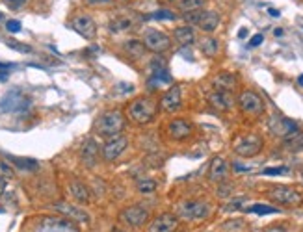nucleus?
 <instances>
[{
  "label": "nucleus",
  "mask_w": 303,
  "mask_h": 232,
  "mask_svg": "<svg viewBox=\"0 0 303 232\" xmlns=\"http://www.w3.org/2000/svg\"><path fill=\"white\" fill-rule=\"evenodd\" d=\"M158 112V102L151 97H138L128 104V119L136 124L151 123Z\"/></svg>",
  "instance_id": "obj_1"
},
{
  "label": "nucleus",
  "mask_w": 303,
  "mask_h": 232,
  "mask_svg": "<svg viewBox=\"0 0 303 232\" xmlns=\"http://www.w3.org/2000/svg\"><path fill=\"white\" fill-rule=\"evenodd\" d=\"M125 128V116L119 110H108L99 116L95 123V132L101 138H116Z\"/></svg>",
  "instance_id": "obj_2"
},
{
  "label": "nucleus",
  "mask_w": 303,
  "mask_h": 232,
  "mask_svg": "<svg viewBox=\"0 0 303 232\" xmlns=\"http://www.w3.org/2000/svg\"><path fill=\"white\" fill-rule=\"evenodd\" d=\"M264 147V141L259 134H244V136H238L233 143V150L240 158H253L257 156Z\"/></svg>",
  "instance_id": "obj_3"
},
{
  "label": "nucleus",
  "mask_w": 303,
  "mask_h": 232,
  "mask_svg": "<svg viewBox=\"0 0 303 232\" xmlns=\"http://www.w3.org/2000/svg\"><path fill=\"white\" fill-rule=\"evenodd\" d=\"M143 45H145V49L154 52V54H164L171 49V37L160 30L149 28L143 33Z\"/></svg>",
  "instance_id": "obj_4"
},
{
  "label": "nucleus",
  "mask_w": 303,
  "mask_h": 232,
  "mask_svg": "<svg viewBox=\"0 0 303 232\" xmlns=\"http://www.w3.org/2000/svg\"><path fill=\"white\" fill-rule=\"evenodd\" d=\"M211 214V204L205 201H184L179 206V216L188 221H199Z\"/></svg>",
  "instance_id": "obj_5"
},
{
  "label": "nucleus",
  "mask_w": 303,
  "mask_h": 232,
  "mask_svg": "<svg viewBox=\"0 0 303 232\" xmlns=\"http://www.w3.org/2000/svg\"><path fill=\"white\" fill-rule=\"evenodd\" d=\"M30 106V100L26 99L19 89L6 93L0 99V114H15V112H25Z\"/></svg>",
  "instance_id": "obj_6"
},
{
  "label": "nucleus",
  "mask_w": 303,
  "mask_h": 232,
  "mask_svg": "<svg viewBox=\"0 0 303 232\" xmlns=\"http://www.w3.org/2000/svg\"><path fill=\"white\" fill-rule=\"evenodd\" d=\"M238 106L240 110L247 114V116H253V117H259L262 116V112H264V100L261 99V95H257L255 91H249V89H245V91L240 93V97H238Z\"/></svg>",
  "instance_id": "obj_7"
},
{
  "label": "nucleus",
  "mask_w": 303,
  "mask_h": 232,
  "mask_svg": "<svg viewBox=\"0 0 303 232\" xmlns=\"http://www.w3.org/2000/svg\"><path fill=\"white\" fill-rule=\"evenodd\" d=\"M119 221L123 225H128V227H142L149 221V210L142 204L123 208L119 212Z\"/></svg>",
  "instance_id": "obj_8"
},
{
  "label": "nucleus",
  "mask_w": 303,
  "mask_h": 232,
  "mask_svg": "<svg viewBox=\"0 0 303 232\" xmlns=\"http://www.w3.org/2000/svg\"><path fill=\"white\" fill-rule=\"evenodd\" d=\"M268 197L277 204H285V206H298L303 203V197L292 188H286V186H275L268 190Z\"/></svg>",
  "instance_id": "obj_9"
},
{
  "label": "nucleus",
  "mask_w": 303,
  "mask_h": 232,
  "mask_svg": "<svg viewBox=\"0 0 303 232\" xmlns=\"http://www.w3.org/2000/svg\"><path fill=\"white\" fill-rule=\"evenodd\" d=\"M126 147H128V140H126L125 136L110 138V140L104 143V147H102V158H104L106 162H114V160H118V158L125 152Z\"/></svg>",
  "instance_id": "obj_10"
},
{
  "label": "nucleus",
  "mask_w": 303,
  "mask_h": 232,
  "mask_svg": "<svg viewBox=\"0 0 303 232\" xmlns=\"http://www.w3.org/2000/svg\"><path fill=\"white\" fill-rule=\"evenodd\" d=\"M182 106V93H181V87L179 86H171L168 91L164 93V97L160 100V108L166 112V114H175L179 112Z\"/></svg>",
  "instance_id": "obj_11"
},
{
  "label": "nucleus",
  "mask_w": 303,
  "mask_h": 232,
  "mask_svg": "<svg viewBox=\"0 0 303 232\" xmlns=\"http://www.w3.org/2000/svg\"><path fill=\"white\" fill-rule=\"evenodd\" d=\"M71 26L78 35H82L84 39H93L97 35V25L90 15H76L71 21Z\"/></svg>",
  "instance_id": "obj_12"
},
{
  "label": "nucleus",
  "mask_w": 303,
  "mask_h": 232,
  "mask_svg": "<svg viewBox=\"0 0 303 232\" xmlns=\"http://www.w3.org/2000/svg\"><path fill=\"white\" fill-rule=\"evenodd\" d=\"M168 134L171 140L184 141L194 134V126L188 123L186 119H173L168 126Z\"/></svg>",
  "instance_id": "obj_13"
},
{
  "label": "nucleus",
  "mask_w": 303,
  "mask_h": 232,
  "mask_svg": "<svg viewBox=\"0 0 303 232\" xmlns=\"http://www.w3.org/2000/svg\"><path fill=\"white\" fill-rule=\"evenodd\" d=\"M268 128H270V132L273 134V136L285 138L286 134H290L292 130L298 128V124H296L294 121H290V119L283 117V116H273L268 121Z\"/></svg>",
  "instance_id": "obj_14"
},
{
  "label": "nucleus",
  "mask_w": 303,
  "mask_h": 232,
  "mask_svg": "<svg viewBox=\"0 0 303 232\" xmlns=\"http://www.w3.org/2000/svg\"><path fill=\"white\" fill-rule=\"evenodd\" d=\"M179 227V219L173 214H160L152 219L147 232H175Z\"/></svg>",
  "instance_id": "obj_15"
},
{
  "label": "nucleus",
  "mask_w": 303,
  "mask_h": 232,
  "mask_svg": "<svg viewBox=\"0 0 303 232\" xmlns=\"http://www.w3.org/2000/svg\"><path fill=\"white\" fill-rule=\"evenodd\" d=\"M209 102H211L212 108L219 110V112H229V110L235 106V97L233 93L229 91H214L209 95Z\"/></svg>",
  "instance_id": "obj_16"
},
{
  "label": "nucleus",
  "mask_w": 303,
  "mask_h": 232,
  "mask_svg": "<svg viewBox=\"0 0 303 232\" xmlns=\"http://www.w3.org/2000/svg\"><path fill=\"white\" fill-rule=\"evenodd\" d=\"M229 174V164L221 156L212 158L211 167H209V178L212 182H223Z\"/></svg>",
  "instance_id": "obj_17"
},
{
  "label": "nucleus",
  "mask_w": 303,
  "mask_h": 232,
  "mask_svg": "<svg viewBox=\"0 0 303 232\" xmlns=\"http://www.w3.org/2000/svg\"><path fill=\"white\" fill-rule=\"evenodd\" d=\"M54 208L58 210L60 214L71 217V219H75L78 223H90V216L86 214L82 208H76V206H73V204H67V203H56Z\"/></svg>",
  "instance_id": "obj_18"
},
{
  "label": "nucleus",
  "mask_w": 303,
  "mask_h": 232,
  "mask_svg": "<svg viewBox=\"0 0 303 232\" xmlns=\"http://www.w3.org/2000/svg\"><path fill=\"white\" fill-rule=\"evenodd\" d=\"M212 86H214L216 91L233 93L236 89V86H238V80H236V76L233 73H219V75L214 76Z\"/></svg>",
  "instance_id": "obj_19"
},
{
  "label": "nucleus",
  "mask_w": 303,
  "mask_h": 232,
  "mask_svg": "<svg viewBox=\"0 0 303 232\" xmlns=\"http://www.w3.org/2000/svg\"><path fill=\"white\" fill-rule=\"evenodd\" d=\"M82 162H84L86 167H93L97 164V156H99V145L95 143V140H86L84 145H82Z\"/></svg>",
  "instance_id": "obj_20"
},
{
  "label": "nucleus",
  "mask_w": 303,
  "mask_h": 232,
  "mask_svg": "<svg viewBox=\"0 0 303 232\" xmlns=\"http://www.w3.org/2000/svg\"><path fill=\"white\" fill-rule=\"evenodd\" d=\"M41 231H69L76 232L73 223L69 219H58V217H45L41 221Z\"/></svg>",
  "instance_id": "obj_21"
},
{
  "label": "nucleus",
  "mask_w": 303,
  "mask_h": 232,
  "mask_svg": "<svg viewBox=\"0 0 303 232\" xmlns=\"http://www.w3.org/2000/svg\"><path fill=\"white\" fill-rule=\"evenodd\" d=\"M197 26H199L205 33H212L219 26V13H216V11H205V9H203L201 19H199Z\"/></svg>",
  "instance_id": "obj_22"
},
{
  "label": "nucleus",
  "mask_w": 303,
  "mask_h": 232,
  "mask_svg": "<svg viewBox=\"0 0 303 232\" xmlns=\"http://www.w3.org/2000/svg\"><path fill=\"white\" fill-rule=\"evenodd\" d=\"M283 145H285L288 150L292 152H298V150H303V130L298 126L296 130H292L290 134H286L283 138Z\"/></svg>",
  "instance_id": "obj_23"
},
{
  "label": "nucleus",
  "mask_w": 303,
  "mask_h": 232,
  "mask_svg": "<svg viewBox=\"0 0 303 232\" xmlns=\"http://www.w3.org/2000/svg\"><path fill=\"white\" fill-rule=\"evenodd\" d=\"M69 193H71V197H73L76 203H80V204L90 203V197H91V195H90V190H88L80 180H73V182L69 184Z\"/></svg>",
  "instance_id": "obj_24"
},
{
  "label": "nucleus",
  "mask_w": 303,
  "mask_h": 232,
  "mask_svg": "<svg viewBox=\"0 0 303 232\" xmlns=\"http://www.w3.org/2000/svg\"><path fill=\"white\" fill-rule=\"evenodd\" d=\"M173 39L179 43V45H182V47H188V45H192L195 41V32L194 28L188 25V26H179L175 28V32H173Z\"/></svg>",
  "instance_id": "obj_25"
},
{
  "label": "nucleus",
  "mask_w": 303,
  "mask_h": 232,
  "mask_svg": "<svg viewBox=\"0 0 303 232\" xmlns=\"http://www.w3.org/2000/svg\"><path fill=\"white\" fill-rule=\"evenodd\" d=\"M199 49L207 58H216L219 52V41L212 35H205L199 41Z\"/></svg>",
  "instance_id": "obj_26"
},
{
  "label": "nucleus",
  "mask_w": 303,
  "mask_h": 232,
  "mask_svg": "<svg viewBox=\"0 0 303 232\" xmlns=\"http://www.w3.org/2000/svg\"><path fill=\"white\" fill-rule=\"evenodd\" d=\"M145 45L143 41H138V39H130V41L125 43V52L130 56L132 59H142L145 56Z\"/></svg>",
  "instance_id": "obj_27"
},
{
  "label": "nucleus",
  "mask_w": 303,
  "mask_h": 232,
  "mask_svg": "<svg viewBox=\"0 0 303 232\" xmlns=\"http://www.w3.org/2000/svg\"><path fill=\"white\" fill-rule=\"evenodd\" d=\"M9 162H13L17 167H21V169H25V171H35L37 169V162L35 160H32V158H17V156H8Z\"/></svg>",
  "instance_id": "obj_28"
},
{
  "label": "nucleus",
  "mask_w": 303,
  "mask_h": 232,
  "mask_svg": "<svg viewBox=\"0 0 303 232\" xmlns=\"http://www.w3.org/2000/svg\"><path fill=\"white\" fill-rule=\"evenodd\" d=\"M143 19H147V21H175L177 15L173 11H169V9H158V11L143 15Z\"/></svg>",
  "instance_id": "obj_29"
},
{
  "label": "nucleus",
  "mask_w": 303,
  "mask_h": 232,
  "mask_svg": "<svg viewBox=\"0 0 303 232\" xmlns=\"http://www.w3.org/2000/svg\"><path fill=\"white\" fill-rule=\"evenodd\" d=\"M205 2L207 0H179V9L181 11H197V9H203L205 8Z\"/></svg>",
  "instance_id": "obj_30"
},
{
  "label": "nucleus",
  "mask_w": 303,
  "mask_h": 232,
  "mask_svg": "<svg viewBox=\"0 0 303 232\" xmlns=\"http://www.w3.org/2000/svg\"><path fill=\"white\" fill-rule=\"evenodd\" d=\"M136 188H138V191L143 193V195H151V193L156 191L158 184H156V180H152V178H142V180H138Z\"/></svg>",
  "instance_id": "obj_31"
},
{
  "label": "nucleus",
  "mask_w": 303,
  "mask_h": 232,
  "mask_svg": "<svg viewBox=\"0 0 303 232\" xmlns=\"http://www.w3.org/2000/svg\"><path fill=\"white\" fill-rule=\"evenodd\" d=\"M134 26V21H130L128 17H123V19H116L110 23V32H123V30H128Z\"/></svg>",
  "instance_id": "obj_32"
},
{
  "label": "nucleus",
  "mask_w": 303,
  "mask_h": 232,
  "mask_svg": "<svg viewBox=\"0 0 303 232\" xmlns=\"http://www.w3.org/2000/svg\"><path fill=\"white\" fill-rule=\"evenodd\" d=\"M245 212H249V214H259V216H266V214H279V208L268 206V204H253V206L245 208Z\"/></svg>",
  "instance_id": "obj_33"
},
{
  "label": "nucleus",
  "mask_w": 303,
  "mask_h": 232,
  "mask_svg": "<svg viewBox=\"0 0 303 232\" xmlns=\"http://www.w3.org/2000/svg\"><path fill=\"white\" fill-rule=\"evenodd\" d=\"M0 176L2 178H15V171L9 167V164L0 160Z\"/></svg>",
  "instance_id": "obj_34"
},
{
  "label": "nucleus",
  "mask_w": 303,
  "mask_h": 232,
  "mask_svg": "<svg viewBox=\"0 0 303 232\" xmlns=\"http://www.w3.org/2000/svg\"><path fill=\"white\" fill-rule=\"evenodd\" d=\"M8 47L13 50H19V52H25V54H28V52H32V49L30 47H26V45H23V43H17V41H8Z\"/></svg>",
  "instance_id": "obj_35"
},
{
  "label": "nucleus",
  "mask_w": 303,
  "mask_h": 232,
  "mask_svg": "<svg viewBox=\"0 0 303 232\" xmlns=\"http://www.w3.org/2000/svg\"><path fill=\"white\" fill-rule=\"evenodd\" d=\"M262 173L268 174V176H275V174H285V173H288V169H286V167H268V169H264Z\"/></svg>",
  "instance_id": "obj_36"
},
{
  "label": "nucleus",
  "mask_w": 303,
  "mask_h": 232,
  "mask_svg": "<svg viewBox=\"0 0 303 232\" xmlns=\"http://www.w3.org/2000/svg\"><path fill=\"white\" fill-rule=\"evenodd\" d=\"M6 28H8V32L17 33V32H21V23H19V21H15V19H11V21H8V23H6Z\"/></svg>",
  "instance_id": "obj_37"
},
{
  "label": "nucleus",
  "mask_w": 303,
  "mask_h": 232,
  "mask_svg": "<svg viewBox=\"0 0 303 232\" xmlns=\"http://www.w3.org/2000/svg\"><path fill=\"white\" fill-rule=\"evenodd\" d=\"M4 2H6V6L11 9H19L26 4V0H4Z\"/></svg>",
  "instance_id": "obj_38"
},
{
  "label": "nucleus",
  "mask_w": 303,
  "mask_h": 232,
  "mask_svg": "<svg viewBox=\"0 0 303 232\" xmlns=\"http://www.w3.org/2000/svg\"><path fill=\"white\" fill-rule=\"evenodd\" d=\"M262 41H264V35L262 33H255L251 37V41H249V47H259Z\"/></svg>",
  "instance_id": "obj_39"
},
{
  "label": "nucleus",
  "mask_w": 303,
  "mask_h": 232,
  "mask_svg": "<svg viewBox=\"0 0 303 232\" xmlns=\"http://www.w3.org/2000/svg\"><path fill=\"white\" fill-rule=\"evenodd\" d=\"M244 204V199H238V201H233L231 204H227V208L225 210H238V208Z\"/></svg>",
  "instance_id": "obj_40"
},
{
  "label": "nucleus",
  "mask_w": 303,
  "mask_h": 232,
  "mask_svg": "<svg viewBox=\"0 0 303 232\" xmlns=\"http://www.w3.org/2000/svg\"><path fill=\"white\" fill-rule=\"evenodd\" d=\"M262 232H286V229H283V227H270V229H264Z\"/></svg>",
  "instance_id": "obj_41"
},
{
  "label": "nucleus",
  "mask_w": 303,
  "mask_h": 232,
  "mask_svg": "<svg viewBox=\"0 0 303 232\" xmlns=\"http://www.w3.org/2000/svg\"><path fill=\"white\" fill-rule=\"evenodd\" d=\"M4 191H6V178L0 176V195H4Z\"/></svg>",
  "instance_id": "obj_42"
},
{
  "label": "nucleus",
  "mask_w": 303,
  "mask_h": 232,
  "mask_svg": "<svg viewBox=\"0 0 303 232\" xmlns=\"http://www.w3.org/2000/svg\"><path fill=\"white\" fill-rule=\"evenodd\" d=\"M268 13H270L272 17H279V15H281V13H279V9H273V8H270Z\"/></svg>",
  "instance_id": "obj_43"
},
{
  "label": "nucleus",
  "mask_w": 303,
  "mask_h": 232,
  "mask_svg": "<svg viewBox=\"0 0 303 232\" xmlns=\"http://www.w3.org/2000/svg\"><path fill=\"white\" fill-rule=\"evenodd\" d=\"M90 4H106V2H110V0H88Z\"/></svg>",
  "instance_id": "obj_44"
},
{
  "label": "nucleus",
  "mask_w": 303,
  "mask_h": 232,
  "mask_svg": "<svg viewBox=\"0 0 303 232\" xmlns=\"http://www.w3.org/2000/svg\"><path fill=\"white\" fill-rule=\"evenodd\" d=\"M0 80H2V82L8 80V73H6V71H0Z\"/></svg>",
  "instance_id": "obj_45"
},
{
  "label": "nucleus",
  "mask_w": 303,
  "mask_h": 232,
  "mask_svg": "<svg viewBox=\"0 0 303 232\" xmlns=\"http://www.w3.org/2000/svg\"><path fill=\"white\" fill-rule=\"evenodd\" d=\"M245 35H247V30H245V28H242V30H240V33H238V37H240V39H244Z\"/></svg>",
  "instance_id": "obj_46"
},
{
  "label": "nucleus",
  "mask_w": 303,
  "mask_h": 232,
  "mask_svg": "<svg viewBox=\"0 0 303 232\" xmlns=\"http://www.w3.org/2000/svg\"><path fill=\"white\" fill-rule=\"evenodd\" d=\"M273 33H275V35H283V28H275V30H273Z\"/></svg>",
  "instance_id": "obj_47"
},
{
  "label": "nucleus",
  "mask_w": 303,
  "mask_h": 232,
  "mask_svg": "<svg viewBox=\"0 0 303 232\" xmlns=\"http://www.w3.org/2000/svg\"><path fill=\"white\" fill-rule=\"evenodd\" d=\"M298 84H300V86H302V87H303V75L300 76V78H298Z\"/></svg>",
  "instance_id": "obj_48"
},
{
  "label": "nucleus",
  "mask_w": 303,
  "mask_h": 232,
  "mask_svg": "<svg viewBox=\"0 0 303 232\" xmlns=\"http://www.w3.org/2000/svg\"><path fill=\"white\" fill-rule=\"evenodd\" d=\"M8 63H0V69H8Z\"/></svg>",
  "instance_id": "obj_49"
},
{
  "label": "nucleus",
  "mask_w": 303,
  "mask_h": 232,
  "mask_svg": "<svg viewBox=\"0 0 303 232\" xmlns=\"http://www.w3.org/2000/svg\"><path fill=\"white\" fill-rule=\"evenodd\" d=\"M114 232H125V231H114Z\"/></svg>",
  "instance_id": "obj_50"
},
{
  "label": "nucleus",
  "mask_w": 303,
  "mask_h": 232,
  "mask_svg": "<svg viewBox=\"0 0 303 232\" xmlns=\"http://www.w3.org/2000/svg\"><path fill=\"white\" fill-rule=\"evenodd\" d=\"M0 21H2V13H0Z\"/></svg>",
  "instance_id": "obj_51"
}]
</instances>
